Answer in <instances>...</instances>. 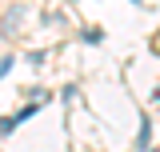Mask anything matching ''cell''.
Listing matches in <instances>:
<instances>
[{"label":"cell","instance_id":"cell-1","mask_svg":"<svg viewBox=\"0 0 160 152\" xmlns=\"http://www.w3.org/2000/svg\"><path fill=\"white\" fill-rule=\"evenodd\" d=\"M20 32H24V8L12 4V8L4 12V20H0V36H4V40H16Z\"/></svg>","mask_w":160,"mask_h":152},{"label":"cell","instance_id":"cell-2","mask_svg":"<svg viewBox=\"0 0 160 152\" xmlns=\"http://www.w3.org/2000/svg\"><path fill=\"white\" fill-rule=\"evenodd\" d=\"M148 144H152V116H144V124H140V136H136V148H140V152L148 148Z\"/></svg>","mask_w":160,"mask_h":152},{"label":"cell","instance_id":"cell-3","mask_svg":"<svg viewBox=\"0 0 160 152\" xmlns=\"http://www.w3.org/2000/svg\"><path fill=\"white\" fill-rule=\"evenodd\" d=\"M32 116H36V104H28V108H20V112L12 116V120H16V124H24V120H32Z\"/></svg>","mask_w":160,"mask_h":152},{"label":"cell","instance_id":"cell-4","mask_svg":"<svg viewBox=\"0 0 160 152\" xmlns=\"http://www.w3.org/2000/svg\"><path fill=\"white\" fill-rule=\"evenodd\" d=\"M8 132H16V120H12V116H4V120H0V136H8Z\"/></svg>","mask_w":160,"mask_h":152},{"label":"cell","instance_id":"cell-5","mask_svg":"<svg viewBox=\"0 0 160 152\" xmlns=\"http://www.w3.org/2000/svg\"><path fill=\"white\" fill-rule=\"evenodd\" d=\"M8 68H12V56H4V60H0V76H8Z\"/></svg>","mask_w":160,"mask_h":152}]
</instances>
